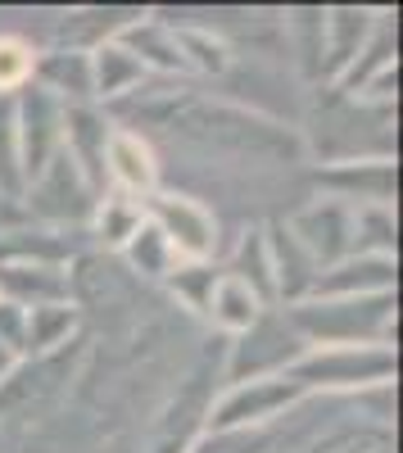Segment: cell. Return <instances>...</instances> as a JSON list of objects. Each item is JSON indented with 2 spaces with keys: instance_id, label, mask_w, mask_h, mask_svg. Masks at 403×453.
Instances as JSON below:
<instances>
[{
  "instance_id": "6da1fadb",
  "label": "cell",
  "mask_w": 403,
  "mask_h": 453,
  "mask_svg": "<svg viewBox=\"0 0 403 453\" xmlns=\"http://www.w3.org/2000/svg\"><path fill=\"white\" fill-rule=\"evenodd\" d=\"M118 127L136 132V136H177L204 155H236V159H263V164H300L304 159V136L295 127H285L277 119H263L254 109L213 100V96H195V91H136L118 104L104 109Z\"/></svg>"
},
{
  "instance_id": "7a4b0ae2",
  "label": "cell",
  "mask_w": 403,
  "mask_h": 453,
  "mask_svg": "<svg viewBox=\"0 0 403 453\" xmlns=\"http://www.w3.org/2000/svg\"><path fill=\"white\" fill-rule=\"evenodd\" d=\"M394 295H362V299H300L285 304L281 318L295 326L308 349L326 345H394Z\"/></svg>"
},
{
  "instance_id": "3957f363",
  "label": "cell",
  "mask_w": 403,
  "mask_h": 453,
  "mask_svg": "<svg viewBox=\"0 0 403 453\" xmlns=\"http://www.w3.org/2000/svg\"><path fill=\"white\" fill-rule=\"evenodd\" d=\"M399 354L394 345H326V349H304L290 363V381L308 399L313 395H368L381 386H394Z\"/></svg>"
},
{
  "instance_id": "277c9868",
  "label": "cell",
  "mask_w": 403,
  "mask_h": 453,
  "mask_svg": "<svg viewBox=\"0 0 403 453\" xmlns=\"http://www.w3.org/2000/svg\"><path fill=\"white\" fill-rule=\"evenodd\" d=\"M87 358V335L68 340L55 354H36V358H19L5 376H0V422H36L42 412H50L82 372Z\"/></svg>"
},
{
  "instance_id": "5b68a950",
  "label": "cell",
  "mask_w": 403,
  "mask_h": 453,
  "mask_svg": "<svg viewBox=\"0 0 403 453\" xmlns=\"http://www.w3.org/2000/svg\"><path fill=\"white\" fill-rule=\"evenodd\" d=\"M95 191L87 186V177L72 168V159L59 155L36 173L27 186H23V218L36 222V226H55V232H82V226L91 222V209H95Z\"/></svg>"
},
{
  "instance_id": "8992f818",
  "label": "cell",
  "mask_w": 403,
  "mask_h": 453,
  "mask_svg": "<svg viewBox=\"0 0 403 453\" xmlns=\"http://www.w3.org/2000/svg\"><path fill=\"white\" fill-rule=\"evenodd\" d=\"M308 345L295 335L281 318V309H268L249 331L227 340V358H223V386H245V381H263V376H285Z\"/></svg>"
},
{
  "instance_id": "52a82bcc",
  "label": "cell",
  "mask_w": 403,
  "mask_h": 453,
  "mask_svg": "<svg viewBox=\"0 0 403 453\" xmlns=\"http://www.w3.org/2000/svg\"><path fill=\"white\" fill-rule=\"evenodd\" d=\"M308 395L290 381V376H263V381L223 386V395L209 399L204 431H263L290 418Z\"/></svg>"
},
{
  "instance_id": "ba28073f",
  "label": "cell",
  "mask_w": 403,
  "mask_h": 453,
  "mask_svg": "<svg viewBox=\"0 0 403 453\" xmlns=\"http://www.w3.org/2000/svg\"><path fill=\"white\" fill-rule=\"evenodd\" d=\"M141 213L155 232L168 241V250L181 263H213L217 245H223V226H217V213L181 191H155L141 200Z\"/></svg>"
},
{
  "instance_id": "9c48e42d",
  "label": "cell",
  "mask_w": 403,
  "mask_h": 453,
  "mask_svg": "<svg viewBox=\"0 0 403 453\" xmlns=\"http://www.w3.org/2000/svg\"><path fill=\"white\" fill-rule=\"evenodd\" d=\"M14 132H19V168L27 186L64 150V100L27 82L23 91H14Z\"/></svg>"
},
{
  "instance_id": "30bf717a",
  "label": "cell",
  "mask_w": 403,
  "mask_h": 453,
  "mask_svg": "<svg viewBox=\"0 0 403 453\" xmlns=\"http://www.w3.org/2000/svg\"><path fill=\"white\" fill-rule=\"evenodd\" d=\"M313 186L322 200H336L349 209H394L399 196V168L390 155L376 159H340L331 168H313Z\"/></svg>"
},
{
  "instance_id": "8fae6325",
  "label": "cell",
  "mask_w": 403,
  "mask_h": 453,
  "mask_svg": "<svg viewBox=\"0 0 403 453\" xmlns=\"http://www.w3.org/2000/svg\"><path fill=\"white\" fill-rule=\"evenodd\" d=\"M285 232L295 245L313 258V268H331V263L358 254V232H354V209L336 200H313L285 218Z\"/></svg>"
},
{
  "instance_id": "7c38bea8",
  "label": "cell",
  "mask_w": 403,
  "mask_h": 453,
  "mask_svg": "<svg viewBox=\"0 0 403 453\" xmlns=\"http://www.w3.org/2000/svg\"><path fill=\"white\" fill-rule=\"evenodd\" d=\"M399 258L385 254H349L331 268H322L304 299H362V295H394Z\"/></svg>"
},
{
  "instance_id": "4fadbf2b",
  "label": "cell",
  "mask_w": 403,
  "mask_h": 453,
  "mask_svg": "<svg viewBox=\"0 0 403 453\" xmlns=\"http://www.w3.org/2000/svg\"><path fill=\"white\" fill-rule=\"evenodd\" d=\"M109 132H114V119L100 109V104H64V155L72 159V168H78L87 177V186L95 196L109 191L104 181V145H109Z\"/></svg>"
},
{
  "instance_id": "5bb4252c",
  "label": "cell",
  "mask_w": 403,
  "mask_h": 453,
  "mask_svg": "<svg viewBox=\"0 0 403 453\" xmlns=\"http://www.w3.org/2000/svg\"><path fill=\"white\" fill-rule=\"evenodd\" d=\"M104 181H109V191H123L132 200L155 196L159 191V155H155L150 136H136L114 123L109 145H104Z\"/></svg>"
},
{
  "instance_id": "9a60e30c",
  "label": "cell",
  "mask_w": 403,
  "mask_h": 453,
  "mask_svg": "<svg viewBox=\"0 0 403 453\" xmlns=\"http://www.w3.org/2000/svg\"><path fill=\"white\" fill-rule=\"evenodd\" d=\"M372 27H376V10H354V5L322 10V82L326 87H336L349 73V64L368 46Z\"/></svg>"
},
{
  "instance_id": "2e32d148",
  "label": "cell",
  "mask_w": 403,
  "mask_h": 453,
  "mask_svg": "<svg viewBox=\"0 0 403 453\" xmlns=\"http://www.w3.org/2000/svg\"><path fill=\"white\" fill-rule=\"evenodd\" d=\"M0 299H10L19 309L72 304L68 263H0Z\"/></svg>"
},
{
  "instance_id": "e0dca14e",
  "label": "cell",
  "mask_w": 403,
  "mask_h": 453,
  "mask_svg": "<svg viewBox=\"0 0 403 453\" xmlns=\"http://www.w3.org/2000/svg\"><path fill=\"white\" fill-rule=\"evenodd\" d=\"M145 82H150V73H145L141 59H136L132 50H123L114 36L91 50V100H95L100 109L136 96Z\"/></svg>"
},
{
  "instance_id": "ac0fdd59",
  "label": "cell",
  "mask_w": 403,
  "mask_h": 453,
  "mask_svg": "<svg viewBox=\"0 0 403 453\" xmlns=\"http://www.w3.org/2000/svg\"><path fill=\"white\" fill-rule=\"evenodd\" d=\"M114 42H118L123 50H132V55L141 59V68H145V73H163V78L181 73V78H186V64H181V50H177L172 23L136 14L127 27H118V36H114Z\"/></svg>"
},
{
  "instance_id": "d6986e66",
  "label": "cell",
  "mask_w": 403,
  "mask_h": 453,
  "mask_svg": "<svg viewBox=\"0 0 403 453\" xmlns=\"http://www.w3.org/2000/svg\"><path fill=\"white\" fill-rule=\"evenodd\" d=\"M263 236H268V254H272V281H277V309L285 304H300L308 295L317 268L313 258L295 245V236L285 232V222H263Z\"/></svg>"
},
{
  "instance_id": "ffe728a7",
  "label": "cell",
  "mask_w": 403,
  "mask_h": 453,
  "mask_svg": "<svg viewBox=\"0 0 403 453\" xmlns=\"http://www.w3.org/2000/svg\"><path fill=\"white\" fill-rule=\"evenodd\" d=\"M32 82L59 96L64 104H87L91 100V50H36Z\"/></svg>"
},
{
  "instance_id": "44dd1931",
  "label": "cell",
  "mask_w": 403,
  "mask_h": 453,
  "mask_svg": "<svg viewBox=\"0 0 403 453\" xmlns=\"http://www.w3.org/2000/svg\"><path fill=\"white\" fill-rule=\"evenodd\" d=\"M263 313H268V304H263V299L254 295L240 277L217 273V281H213V290H209V304H204V322H209L213 331L240 335V331H249L254 322H259Z\"/></svg>"
},
{
  "instance_id": "7402d4cb",
  "label": "cell",
  "mask_w": 403,
  "mask_h": 453,
  "mask_svg": "<svg viewBox=\"0 0 403 453\" xmlns=\"http://www.w3.org/2000/svg\"><path fill=\"white\" fill-rule=\"evenodd\" d=\"M394 46H399V23H394V10H376V27H372V36H368V46H362V55L349 64V73H345V78H340L331 91L358 96L372 78H381V73L399 68Z\"/></svg>"
},
{
  "instance_id": "603a6c76",
  "label": "cell",
  "mask_w": 403,
  "mask_h": 453,
  "mask_svg": "<svg viewBox=\"0 0 403 453\" xmlns=\"http://www.w3.org/2000/svg\"><path fill=\"white\" fill-rule=\"evenodd\" d=\"M82 335V309L78 304H42L23 309V358L55 354L68 340Z\"/></svg>"
},
{
  "instance_id": "cb8c5ba5",
  "label": "cell",
  "mask_w": 403,
  "mask_h": 453,
  "mask_svg": "<svg viewBox=\"0 0 403 453\" xmlns=\"http://www.w3.org/2000/svg\"><path fill=\"white\" fill-rule=\"evenodd\" d=\"M223 273L240 277L268 309H277V281H272V254H268L263 226H245L240 241H236V250H232V263H227Z\"/></svg>"
},
{
  "instance_id": "d4e9b609",
  "label": "cell",
  "mask_w": 403,
  "mask_h": 453,
  "mask_svg": "<svg viewBox=\"0 0 403 453\" xmlns=\"http://www.w3.org/2000/svg\"><path fill=\"white\" fill-rule=\"evenodd\" d=\"M87 226H91L95 245H104V250H123V245L141 232V226H145L141 200H132V196H123V191H104V196L95 200Z\"/></svg>"
},
{
  "instance_id": "484cf974",
  "label": "cell",
  "mask_w": 403,
  "mask_h": 453,
  "mask_svg": "<svg viewBox=\"0 0 403 453\" xmlns=\"http://www.w3.org/2000/svg\"><path fill=\"white\" fill-rule=\"evenodd\" d=\"M181 64H186V78H223L232 68V46L209 27H191V23H172Z\"/></svg>"
},
{
  "instance_id": "4316f807",
  "label": "cell",
  "mask_w": 403,
  "mask_h": 453,
  "mask_svg": "<svg viewBox=\"0 0 403 453\" xmlns=\"http://www.w3.org/2000/svg\"><path fill=\"white\" fill-rule=\"evenodd\" d=\"M300 453H394V431L385 422H354L313 435Z\"/></svg>"
},
{
  "instance_id": "83f0119b",
  "label": "cell",
  "mask_w": 403,
  "mask_h": 453,
  "mask_svg": "<svg viewBox=\"0 0 403 453\" xmlns=\"http://www.w3.org/2000/svg\"><path fill=\"white\" fill-rule=\"evenodd\" d=\"M118 254H123V263H127V273H136V277H150V281H163V277L177 268V263H181V258L168 250V241L155 232L150 222H145V226H141V232H136V236H132V241H127Z\"/></svg>"
},
{
  "instance_id": "f1b7e54d",
  "label": "cell",
  "mask_w": 403,
  "mask_h": 453,
  "mask_svg": "<svg viewBox=\"0 0 403 453\" xmlns=\"http://www.w3.org/2000/svg\"><path fill=\"white\" fill-rule=\"evenodd\" d=\"M217 273H223L217 263H177V268L163 277V286H168L191 313L204 318V304H209V290H213Z\"/></svg>"
},
{
  "instance_id": "f546056e",
  "label": "cell",
  "mask_w": 403,
  "mask_h": 453,
  "mask_svg": "<svg viewBox=\"0 0 403 453\" xmlns=\"http://www.w3.org/2000/svg\"><path fill=\"white\" fill-rule=\"evenodd\" d=\"M36 68V46L19 32H0V96H14L32 82Z\"/></svg>"
},
{
  "instance_id": "4dcf8cb0",
  "label": "cell",
  "mask_w": 403,
  "mask_h": 453,
  "mask_svg": "<svg viewBox=\"0 0 403 453\" xmlns=\"http://www.w3.org/2000/svg\"><path fill=\"white\" fill-rule=\"evenodd\" d=\"M0 196H5V200H23L19 132H14V96H0Z\"/></svg>"
},
{
  "instance_id": "1f68e13d",
  "label": "cell",
  "mask_w": 403,
  "mask_h": 453,
  "mask_svg": "<svg viewBox=\"0 0 403 453\" xmlns=\"http://www.w3.org/2000/svg\"><path fill=\"white\" fill-rule=\"evenodd\" d=\"M290 27L300 32V64L308 78H322V10H295Z\"/></svg>"
},
{
  "instance_id": "d6a6232c",
  "label": "cell",
  "mask_w": 403,
  "mask_h": 453,
  "mask_svg": "<svg viewBox=\"0 0 403 453\" xmlns=\"http://www.w3.org/2000/svg\"><path fill=\"white\" fill-rule=\"evenodd\" d=\"M0 345H5L14 358H23V309L0 299Z\"/></svg>"
},
{
  "instance_id": "836d02e7",
  "label": "cell",
  "mask_w": 403,
  "mask_h": 453,
  "mask_svg": "<svg viewBox=\"0 0 403 453\" xmlns=\"http://www.w3.org/2000/svg\"><path fill=\"white\" fill-rule=\"evenodd\" d=\"M14 363H19V358H14V354H10V349H5V345H0V376H5V372H10V367H14Z\"/></svg>"
}]
</instances>
